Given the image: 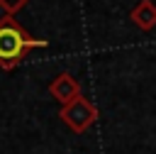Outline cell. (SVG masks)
<instances>
[{
	"label": "cell",
	"mask_w": 156,
	"mask_h": 154,
	"mask_svg": "<svg viewBox=\"0 0 156 154\" xmlns=\"http://www.w3.org/2000/svg\"><path fill=\"white\" fill-rule=\"evenodd\" d=\"M49 46L46 39L32 37L17 20L15 15H2L0 17V68L12 71L22 64V59L32 49H44Z\"/></svg>",
	"instance_id": "obj_1"
},
{
	"label": "cell",
	"mask_w": 156,
	"mask_h": 154,
	"mask_svg": "<svg viewBox=\"0 0 156 154\" xmlns=\"http://www.w3.org/2000/svg\"><path fill=\"white\" fill-rule=\"evenodd\" d=\"M58 117H61V122H63L71 132L83 134V132H88V130L95 125V120H98V108H95L93 100H88L85 95H80V98L71 100L68 105H61Z\"/></svg>",
	"instance_id": "obj_2"
},
{
	"label": "cell",
	"mask_w": 156,
	"mask_h": 154,
	"mask_svg": "<svg viewBox=\"0 0 156 154\" xmlns=\"http://www.w3.org/2000/svg\"><path fill=\"white\" fill-rule=\"evenodd\" d=\"M49 93L61 105H68L71 100H76V98L83 95L80 93V81L73 73H68V71H61L58 76H54V81L49 83Z\"/></svg>",
	"instance_id": "obj_3"
},
{
	"label": "cell",
	"mask_w": 156,
	"mask_h": 154,
	"mask_svg": "<svg viewBox=\"0 0 156 154\" xmlns=\"http://www.w3.org/2000/svg\"><path fill=\"white\" fill-rule=\"evenodd\" d=\"M129 20L134 22V27H139L141 32H151L156 27V2L154 0H139L132 10H129Z\"/></svg>",
	"instance_id": "obj_4"
},
{
	"label": "cell",
	"mask_w": 156,
	"mask_h": 154,
	"mask_svg": "<svg viewBox=\"0 0 156 154\" xmlns=\"http://www.w3.org/2000/svg\"><path fill=\"white\" fill-rule=\"evenodd\" d=\"M29 0H0V10H5V15H15L20 12Z\"/></svg>",
	"instance_id": "obj_5"
}]
</instances>
